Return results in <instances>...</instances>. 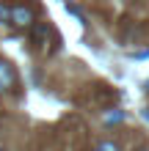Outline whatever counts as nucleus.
<instances>
[{
    "instance_id": "3",
    "label": "nucleus",
    "mask_w": 149,
    "mask_h": 151,
    "mask_svg": "<svg viewBox=\"0 0 149 151\" xmlns=\"http://www.w3.org/2000/svg\"><path fill=\"white\" fill-rule=\"evenodd\" d=\"M8 11H11V6L0 3V25H8Z\"/></svg>"
},
{
    "instance_id": "4",
    "label": "nucleus",
    "mask_w": 149,
    "mask_h": 151,
    "mask_svg": "<svg viewBox=\"0 0 149 151\" xmlns=\"http://www.w3.org/2000/svg\"><path fill=\"white\" fill-rule=\"evenodd\" d=\"M97 151H119V146H116V143H110V140H102V143L97 146Z\"/></svg>"
},
{
    "instance_id": "5",
    "label": "nucleus",
    "mask_w": 149,
    "mask_h": 151,
    "mask_svg": "<svg viewBox=\"0 0 149 151\" xmlns=\"http://www.w3.org/2000/svg\"><path fill=\"white\" fill-rule=\"evenodd\" d=\"M105 121H108V124H116V121H121V113H110Z\"/></svg>"
},
{
    "instance_id": "1",
    "label": "nucleus",
    "mask_w": 149,
    "mask_h": 151,
    "mask_svg": "<svg viewBox=\"0 0 149 151\" xmlns=\"http://www.w3.org/2000/svg\"><path fill=\"white\" fill-rule=\"evenodd\" d=\"M36 22V14H33L31 6L25 3H17L11 6V11H8V25H17V28H28V25Z\"/></svg>"
},
{
    "instance_id": "2",
    "label": "nucleus",
    "mask_w": 149,
    "mask_h": 151,
    "mask_svg": "<svg viewBox=\"0 0 149 151\" xmlns=\"http://www.w3.org/2000/svg\"><path fill=\"white\" fill-rule=\"evenodd\" d=\"M14 72H11V66H8L6 63V60H0V93H6L8 91V88H11L14 85Z\"/></svg>"
},
{
    "instance_id": "6",
    "label": "nucleus",
    "mask_w": 149,
    "mask_h": 151,
    "mask_svg": "<svg viewBox=\"0 0 149 151\" xmlns=\"http://www.w3.org/2000/svg\"><path fill=\"white\" fill-rule=\"evenodd\" d=\"M0 151H3V148H0Z\"/></svg>"
}]
</instances>
